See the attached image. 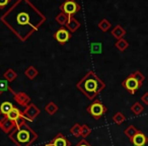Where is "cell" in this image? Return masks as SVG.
<instances>
[{
  "label": "cell",
  "mask_w": 148,
  "mask_h": 146,
  "mask_svg": "<svg viewBox=\"0 0 148 146\" xmlns=\"http://www.w3.org/2000/svg\"><path fill=\"white\" fill-rule=\"evenodd\" d=\"M97 27H99V29H101V32H103V33H106V32H108L110 29H111L112 23H110V21H108L107 19H101V21L99 23V25H97Z\"/></svg>",
  "instance_id": "21"
},
{
  "label": "cell",
  "mask_w": 148,
  "mask_h": 146,
  "mask_svg": "<svg viewBox=\"0 0 148 146\" xmlns=\"http://www.w3.org/2000/svg\"><path fill=\"white\" fill-rule=\"evenodd\" d=\"M76 87L87 99L93 101L106 88V83L93 71H88L77 82Z\"/></svg>",
  "instance_id": "2"
},
{
  "label": "cell",
  "mask_w": 148,
  "mask_h": 146,
  "mask_svg": "<svg viewBox=\"0 0 148 146\" xmlns=\"http://www.w3.org/2000/svg\"><path fill=\"white\" fill-rule=\"evenodd\" d=\"M71 36H72L71 33H70L66 27H60L59 29L56 31V33L54 34L53 37L59 44L64 45V44H66L70 39H71Z\"/></svg>",
  "instance_id": "8"
},
{
  "label": "cell",
  "mask_w": 148,
  "mask_h": 146,
  "mask_svg": "<svg viewBox=\"0 0 148 146\" xmlns=\"http://www.w3.org/2000/svg\"><path fill=\"white\" fill-rule=\"evenodd\" d=\"M11 89V87L8 85L7 80H0V91H7Z\"/></svg>",
  "instance_id": "28"
},
{
  "label": "cell",
  "mask_w": 148,
  "mask_h": 146,
  "mask_svg": "<svg viewBox=\"0 0 148 146\" xmlns=\"http://www.w3.org/2000/svg\"><path fill=\"white\" fill-rule=\"evenodd\" d=\"M11 0H0V8H4L5 6H7V4L10 3Z\"/></svg>",
  "instance_id": "31"
},
{
  "label": "cell",
  "mask_w": 148,
  "mask_h": 146,
  "mask_svg": "<svg viewBox=\"0 0 148 146\" xmlns=\"http://www.w3.org/2000/svg\"><path fill=\"white\" fill-rule=\"evenodd\" d=\"M112 36L115 37L117 40H120V39H123L124 36L126 35V31L123 29V27H121L120 25H117L111 32Z\"/></svg>",
  "instance_id": "15"
},
{
  "label": "cell",
  "mask_w": 148,
  "mask_h": 146,
  "mask_svg": "<svg viewBox=\"0 0 148 146\" xmlns=\"http://www.w3.org/2000/svg\"><path fill=\"white\" fill-rule=\"evenodd\" d=\"M3 77H4L5 80H7L8 82H12L16 79L17 73L13 69H7L6 71L3 73Z\"/></svg>",
  "instance_id": "17"
},
{
  "label": "cell",
  "mask_w": 148,
  "mask_h": 146,
  "mask_svg": "<svg viewBox=\"0 0 148 146\" xmlns=\"http://www.w3.org/2000/svg\"><path fill=\"white\" fill-rule=\"evenodd\" d=\"M86 111L87 113L92 116V118L95 120H99L108 112V109L101 101L97 99L86 108Z\"/></svg>",
  "instance_id": "5"
},
{
  "label": "cell",
  "mask_w": 148,
  "mask_h": 146,
  "mask_svg": "<svg viewBox=\"0 0 148 146\" xmlns=\"http://www.w3.org/2000/svg\"><path fill=\"white\" fill-rule=\"evenodd\" d=\"M75 146H91V145L88 143V142L85 141V139H82L80 142H78V143H77Z\"/></svg>",
  "instance_id": "32"
},
{
  "label": "cell",
  "mask_w": 148,
  "mask_h": 146,
  "mask_svg": "<svg viewBox=\"0 0 148 146\" xmlns=\"http://www.w3.org/2000/svg\"><path fill=\"white\" fill-rule=\"evenodd\" d=\"M21 116H23V112H21L19 109H17V108L14 107L8 113V115H7V119L10 120V121H12V122H14V123H15V122H16L17 120H18L19 118L21 117Z\"/></svg>",
  "instance_id": "14"
},
{
  "label": "cell",
  "mask_w": 148,
  "mask_h": 146,
  "mask_svg": "<svg viewBox=\"0 0 148 146\" xmlns=\"http://www.w3.org/2000/svg\"><path fill=\"white\" fill-rule=\"evenodd\" d=\"M140 130H138L137 128L135 127V126L133 125H129L127 128L125 129V131H124V133H125V135L127 136L129 139H131V138H133L134 136L136 135V134L139 132Z\"/></svg>",
  "instance_id": "19"
},
{
  "label": "cell",
  "mask_w": 148,
  "mask_h": 146,
  "mask_svg": "<svg viewBox=\"0 0 148 146\" xmlns=\"http://www.w3.org/2000/svg\"><path fill=\"white\" fill-rule=\"evenodd\" d=\"M40 114H41V110H40L35 104H29V105L25 108V111H23V116L25 117V119L32 122L35 121Z\"/></svg>",
  "instance_id": "9"
},
{
  "label": "cell",
  "mask_w": 148,
  "mask_h": 146,
  "mask_svg": "<svg viewBox=\"0 0 148 146\" xmlns=\"http://www.w3.org/2000/svg\"><path fill=\"white\" fill-rule=\"evenodd\" d=\"M130 141L134 146H145L148 142V138L145 134L139 131L133 138L130 139Z\"/></svg>",
  "instance_id": "11"
},
{
  "label": "cell",
  "mask_w": 148,
  "mask_h": 146,
  "mask_svg": "<svg viewBox=\"0 0 148 146\" xmlns=\"http://www.w3.org/2000/svg\"><path fill=\"white\" fill-rule=\"evenodd\" d=\"M81 127H82V126H80L78 123H76L75 125H73L71 127V129H70V133H71L74 137H76V138L80 137L81 136Z\"/></svg>",
  "instance_id": "25"
},
{
  "label": "cell",
  "mask_w": 148,
  "mask_h": 146,
  "mask_svg": "<svg viewBox=\"0 0 148 146\" xmlns=\"http://www.w3.org/2000/svg\"><path fill=\"white\" fill-rule=\"evenodd\" d=\"M38 74H39V72H38L37 68H36L35 66H33V65L29 66V67H27V69H25V75L29 79H31V80L35 79L36 77L38 76Z\"/></svg>",
  "instance_id": "16"
},
{
  "label": "cell",
  "mask_w": 148,
  "mask_h": 146,
  "mask_svg": "<svg viewBox=\"0 0 148 146\" xmlns=\"http://www.w3.org/2000/svg\"><path fill=\"white\" fill-rule=\"evenodd\" d=\"M141 101H142V103H143L144 105L148 106V93H145L143 95H142V97H141Z\"/></svg>",
  "instance_id": "30"
},
{
  "label": "cell",
  "mask_w": 148,
  "mask_h": 146,
  "mask_svg": "<svg viewBox=\"0 0 148 146\" xmlns=\"http://www.w3.org/2000/svg\"><path fill=\"white\" fill-rule=\"evenodd\" d=\"M46 16L31 0H16L15 3L0 17L19 41L25 42L46 21Z\"/></svg>",
  "instance_id": "1"
},
{
  "label": "cell",
  "mask_w": 148,
  "mask_h": 146,
  "mask_svg": "<svg viewBox=\"0 0 148 146\" xmlns=\"http://www.w3.org/2000/svg\"><path fill=\"white\" fill-rule=\"evenodd\" d=\"M45 111L46 113H48L50 116H53L56 114V112L58 111V106L56 105L55 103H53V101H50V103H48L47 105L45 106Z\"/></svg>",
  "instance_id": "20"
},
{
  "label": "cell",
  "mask_w": 148,
  "mask_h": 146,
  "mask_svg": "<svg viewBox=\"0 0 148 146\" xmlns=\"http://www.w3.org/2000/svg\"><path fill=\"white\" fill-rule=\"evenodd\" d=\"M68 19H69V16H68L67 14H65L64 12H60L59 14L56 16L55 19L61 27H65L66 23H67V21H68Z\"/></svg>",
  "instance_id": "22"
},
{
  "label": "cell",
  "mask_w": 148,
  "mask_h": 146,
  "mask_svg": "<svg viewBox=\"0 0 148 146\" xmlns=\"http://www.w3.org/2000/svg\"><path fill=\"white\" fill-rule=\"evenodd\" d=\"M91 134V129L87 125H82L81 127V137L86 138L87 136H89Z\"/></svg>",
  "instance_id": "27"
},
{
  "label": "cell",
  "mask_w": 148,
  "mask_h": 146,
  "mask_svg": "<svg viewBox=\"0 0 148 146\" xmlns=\"http://www.w3.org/2000/svg\"><path fill=\"white\" fill-rule=\"evenodd\" d=\"M141 85L142 84H140L139 81L134 78L131 74L122 82V86H123L128 93H131V95H135L136 91L141 87Z\"/></svg>",
  "instance_id": "7"
},
{
  "label": "cell",
  "mask_w": 148,
  "mask_h": 146,
  "mask_svg": "<svg viewBox=\"0 0 148 146\" xmlns=\"http://www.w3.org/2000/svg\"><path fill=\"white\" fill-rule=\"evenodd\" d=\"M65 27L70 32V33H74V32H76L77 29L80 27V23H79L74 16H69Z\"/></svg>",
  "instance_id": "13"
},
{
  "label": "cell",
  "mask_w": 148,
  "mask_h": 146,
  "mask_svg": "<svg viewBox=\"0 0 148 146\" xmlns=\"http://www.w3.org/2000/svg\"><path fill=\"white\" fill-rule=\"evenodd\" d=\"M14 99L19 106H21V107L27 108V106L31 104V97H29L25 93H23V91H18V93H15Z\"/></svg>",
  "instance_id": "12"
},
{
  "label": "cell",
  "mask_w": 148,
  "mask_h": 146,
  "mask_svg": "<svg viewBox=\"0 0 148 146\" xmlns=\"http://www.w3.org/2000/svg\"><path fill=\"white\" fill-rule=\"evenodd\" d=\"M132 76L134 77L135 79H137L138 81H139L140 84H143V81L145 80V76L143 75V73H141V71H139V70H137V71L133 72L132 73Z\"/></svg>",
  "instance_id": "26"
},
{
  "label": "cell",
  "mask_w": 148,
  "mask_h": 146,
  "mask_svg": "<svg viewBox=\"0 0 148 146\" xmlns=\"http://www.w3.org/2000/svg\"><path fill=\"white\" fill-rule=\"evenodd\" d=\"M115 47L117 48L120 52H125L126 50L128 49V47H129V43H128V41H126V40L123 38V39H120L116 42Z\"/></svg>",
  "instance_id": "18"
},
{
  "label": "cell",
  "mask_w": 148,
  "mask_h": 146,
  "mask_svg": "<svg viewBox=\"0 0 148 146\" xmlns=\"http://www.w3.org/2000/svg\"><path fill=\"white\" fill-rule=\"evenodd\" d=\"M113 121L115 122L117 125H121V124H123L124 122L126 121V117L122 112H117V113L114 115Z\"/></svg>",
  "instance_id": "23"
},
{
  "label": "cell",
  "mask_w": 148,
  "mask_h": 146,
  "mask_svg": "<svg viewBox=\"0 0 148 146\" xmlns=\"http://www.w3.org/2000/svg\"><path fill=\"white\" fill-rule=\"evenodd\" d=\"M9 139L16 146H31L38 139V134L25 123L15 127L9 133Z\"/></svg>",
  "instance_id": "3"
},
{
  "label": "cell",
  "mask_w": 148,
  "mask_h": 146,
  "mask_svg": "<svg viewBox=\"0 0 148 146\" xmlns=\"http://www.w3.org/2000/svg\"><path fill=\"white\" fill-rule=\"evenodd\" d=\"M47 146H71V143L63 134L58 133L51 141L48 142Z\"/></svg>",
  "instance_id": "10"
},
{
  "label": "cell",
  "mask_w": 148,
  "mask_h": 146,
  "mask_svg": "<svg viewBox=\"0 0 148 146\" xmlns=\"http://www.w3.org/2000/svg\"><path fill=\"white\" fill-rule=\"evenodd\" d=\"M143 111H144V107L139 103V101H136V103L131 107V112L136 116L140 115Z\"/></svg>",
  "instance_id": "24"
},
{
  "label": "cell",
  "mask_w": 148,
  "mask_h": 146,
  "mask_svg": "<svg viewBox=\"0 0 148 146\" xmlns=\"http://www.w3.org/2000/svg\"><path fill=\"white\" fill-rule=\"evenodd\" d=\"M15 91L12 88L7 91H0V124L7 119V115L14 108L13 101Z\"/></svg>",
  "instance_id": "4"
},
{
  "label": "cell",
  "mask_w": 148,
  "mask_h": 146,
  "mask_svg": "<svg viewBox=\"0 0 148 146\" xmlns=\"http://www.w3.org/2000/svg\"><path fill=\"white\" fill-rule=\"evenodd\" d=\"M92 52L93 53L99 54L101 52V45L99 43H93L92 44Z\"/></svg>",
  "instance_id": "29"
},
{
  "label": "cell",
  "mask_w": 148,
  "mask_h": 146,
  "mask_svg": "<svg viewBox=\"0 0 148 146\" xmlns=\"http://www.w3.org/2000/svg\"><path fill=\"white\" fill-rule=\"evenodd\" d=\"M60 11L67 14L68 16H73L75 13H77L81 9L80 5L75 0H65L59 7Z\"/></svg>",
  "instance_id": "6"
}]
</instances>
